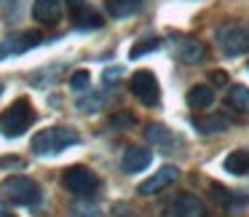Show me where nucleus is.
I'll return each instance as SVG.
<instances>
[{
	"instance_id": "nucleus-11",
	"label": "nucleus",
	"mask_w": 249,
	"mask_h": 217,
	"mask_svg": "<svg viewBox=\"0 0 249 217\" xmlns=\"http://www.w3.org/2000/svg\"><path fill=\"white\" fill-rule=\"evenodd\" d=\"M209 193H212V199L217 201L220 206H247L249 204V196H244V193H238V190H231V188H225V185H220V182H212L209 185Z\"/></svg>"
},
{
	"instance_id": "nucleus-5",
	"label": "nucleus",
	"mask_w": 249,
	"mask_h": 217,
	"mask_svg": "<svg viewBox=\"0 0 249 217\" xmlns=\"http://www.w3.org/2000/svg\"><path fill=\"white\" fill-rule=\"evenodd\" d=\"M217 49L225 56H241L249 51V24H222L214 33Z\"/></svg>"
},
{
	"instance_id": "nucleus-25",
	"label": "nucleus",
	"mask_w": 249,
	"mask_h": 217,
	"mask_svg": "<svg viewBox=\"0 0 249 217\" xmlns=\"http://www.w3.org/2000/svg\"><path fill=\"white\" fill-rule=\"evenodd\" d=\"M113 215H115V217H142L140 212L131 209L129 204H115V206H113Z\"/></svg>"
},
{
	"instance_id": "nucleus-21",
	"label": "nucleus",
	"mask_w": 249,
	"mask_h": 217,
	"mask_svg": "<svg viewBox=\"0 0 249 217\" xmlns=\"http://www.w3.org/2000/svg\"><path fill=\"white\" fill-rule=\"evenodd\" d=\"M158 49H161V40H158V38H147V40H140L137 46H131L129 56H131V59H140V56L150 54V51H158Z\"/></svg>"
},
{
	"instance_id": "nucleus-28",
	"label": "nucleus",
	"mask_w": 249,
	"mask_h": 217,
	"mask_svg": "<svg viewBox=\"0 0 249 217\" xmlns=\"http://www.w3.org/2000/svg\"><path fill=\"white\" fill-rule=\"evenodd\" d=\"M62 3H65L67 8H72V11H78V8H83V3H86V0H62Z\"/></svg>"
},
{
	"instance_id": "nucleus-12",
	"label": "nucleus",
	"mask_w": 249,
	"mask_h": 217,
	"mask_svg": "<svg viewBox=\"0 0 249 217\" xmlns=\"http://www.w3.org/2000/svg\"><path fill=\"white\" fill-rule=\"evenodd\" d=\"M62 0H35L33 3V17L40 24H54L62 17Z\"/></svg>"
},
{
	"instance_id": "nucleus-6",
	"label": "nucleus",
	"mask_w": 249,
	"mask_h": 217,
	"mask_svg": "<svg viewBox=\"0 0 249 217\" xmlns=\"http://www.w3.org/2000/svg\"><path fill=\"white\" fill-rule=\"evenodd\" d=\"M129 89L142 105H147V108H150V105H158V99H161L158 78L153 75L150 70H137L134 75H131V81H129Z\"/></svg>"
},
{
	"instance_id": "nucleus-13",
	"label": "nucleus",
	"mask_w": 249,
	"mask_h": 217,
	"mask_svg": "<svg viewBox=\"0 0 249 217\" xmlns=\"http://www.w3.org/2000/svg\"><path fill=\"white\" fill-rule=\"evenodd\" d=\"M174 54L182 65H198L206 51H204V43H198V40H179L174 46Z\"/></svg>"
},
{
	"instance_id": "nucleus-24",
	"label": "nucleus",
	"mask_w": 249,
	"mask_h": 217,
	"mask_svg": "<svg viewBox=\"0 0 249 217\" xmlns=\"http://www.w3.org/2000/svg\"><path fill=\"white\" fill-rule=\"evenodd\" d=\"M99 108H102V97H99V94H91V97L78 99V110H86V113H97Z\"/></svg>"
},
{
	"instance_id": "nucleus-29",
	"label": "nucleus",
	"mask_w": 249,
	"mask_h": 217,
	"mask_svg": "<svg viewBox=\"0 0 249 217\" xmlns=\"http://www.w3.org/2000/svg\"><path fill=\"white\" fill-rule=\"evenodd\" d=\"M0 217H17V215H11V212H6V209H0Z\"/></svg>"
},
{
	"instance_id": "nucleus-23",
	"label": "nucleus",
	"mask_w": 249,
	"mask_h": 217,
	"mask_svg": "<svg viewBox=\"0 0 249 217\" xmlns=\"http://www.w3.org/2000/svg\"><path fill=\"white\" fill-rule=\"evenodd\" d=\"M89 83H91V75H89L86 70L72 72V78H70V89H72V91H89Z\"/></svg>"
},
{
	"instance_id": "nucleus-9",
	"label": "nucleus",
	"mask_w": 249,
	"mask_h": 217,
	"mask_svg": "<svg viewBox=\"0 0 249 217\" xmlns=\"http://www.w3.org/2000/svg\"><path fill=\"white\" fill-rule=\"evenodd\" d=\"M169 209H172L174 217H209L206 204L193 193H177L169 204Z\"/></svg>"
},
{
	"instance_id": "nucleus-22",
	"label": "nucleus",
	"mask_w": 249,
	"mask_h": 217,
	"mask_svg": "<svg viewBox=\"0 0 249 217\" xmlns=\"http://www.w3.org/2000/svg\"><path fill=\"white\" fill-rule=\"evenodd\" d=\"M70 215H72V217H105L102 212H99L94 204H89L86 199L78 201V204H72V206H70Z\"/></svg>"
},
{
	"instance_id": "nucleus-3",
	"label": "nucleus",
	"mask_w": 249,
	"mask_h": 217,
	"mask_svg": "<svg viewBox=\"0 0 249 217\" xmlns=\"http://www.w3.org/2000/svg\"><path fill=\"white\" fill-rule=\"evenodd\" d=\"M33 124H35V110L30 105V99L24 97L17 99L11 108H6L0 113V131H3V137H11V140L24 134Z\"/></svg>"
},
{
	"instance_id": "nucleus-7",
	"label": "nucleus",
	"mask_w": 249,
	"mask_h": 217,
	"mask_svg": "<svg viewBox=\"0 0 249 217\" xmlns=\"http://www.w3.org/2000/svg\"><path fill=\"white\" fill-rule=\"evenodd\" d=\"M43 43V33L38 30H24L19 35H11L0 43V59H6V56H14V54H24V51L35 49V46Z\"/></svg>"
},
{
	"instance_id": "nucleus-26",
	"label": "nucleus",
	"mask_w": 249,
	"mask_h": 217,
	"mask_svg": "<svg viewBox=\"0 0 249 217\" xmlns=\"http://www.w3.org/2000/svg\"><path fill=\"white\" fill-rule=\"evenodd\" d=\"M131 124H134V115H129V113H121L110 121V126H131Z\"/></svg>"
},
{
	"instance_id": "nucleus-18",
	"label": "nucleus",
	"mask_w": 249,
	"mask_h": 217,
	"mask_svg": "<svg viewBox=\"0 0 249 217\" xmlns=\"http://www.w3.org/2000/svg\"><path fill=\"white\" fill-rule=\"evenodd\" d=\"M225 172L228 174H236V177H244V174H249V150H233L228 153L225 158Z\"/></svg>"
},
{
	"instance_id": "nucleus-17",
	"label": "nucleus",
	"mask_w": 249,
	"mask_h": 217,
	"mask_svg": "<svg viewBox=\"0 0 249 217\" xmlns=\"http://www.w3.org/2000/svg\"><path fill=\"white\" fill-rule=\"evenodd\" d=\"M145 137H147V142L163 147V153H169L174 145H177V137H174L172 131L166 129V126H161V124H150V126L145 129Z\"/></svg>"
},
{
	"instance_id": "nucleus-30",
	"label": "nucleus",
	"mask_w": 249,
	"mask_h": 217,
	"mask_svg": "<svg viewBox=\"0 0 249 217\" xmlns=\"http://www.w3.org/2000/svg\"><path fill=\"white\" fill-rule=\"evenodd\" d=\"M0 94H3V83H0Z\"/></svg>"
},
{
	"instance_id": "nucleus-15",
	"label": "nucleus",
	"mask_w": 249,
	"mask_h": 217,
	"mask_svg": "<svg viewBox=\"0 0 249 217\" xmlns=\"http://www.w3.org/2000/svg\"><path fill=\"white\" fill-rule=\"evenodd\" d=\"M190 124L201 134H220V131L231 129V118H225V115H201V118H193Z\"/></svg>"
},
{
	"instance_id": "nucleus-19",
	"label": "nucleus",
	"mask_w": 249,
	"mask_h": 217,
	"mask_svg": "<svg viewBox=\"0 0 249 217\" xmlns=\"http://www.w3.org/2000/svg\"><path fill=\"white\" fill-rule=\"evenodd\" d=\"M72 22H75L78 30H99L105 24V19L99 17L97 11H89V8H78L72 11Z\"/></svg>"
},
{
	"instance_id": "nucleus-1",
	"label": "nucleus",
	"mask_w": 249,
	"mask_h": 217,
	"mask_svg": "<svg viewBox=\"0 0 249 217\" xmlns=\"http://www.w3.org/2000/svg\"><path fill=\"white\" fill-rule=\"evenodd\" d=\"M78 142H81V134L72 126H49V129H40L33 137V153L51 158V156H59L67 147L78 145Z\"/></svg>"
},
{
	"instance_id": "nucleus-2",
	"label": "nucleus",
	"mask_w": 249,
	"mask_h": 217,
	"mask_svg": "<svg viewBox=\"0 0 249 217\" xmlns=\"http://www.w3.org/2000/svg\"><path fill=\"white\" fill-rule=\"evenodd\" d=\"M0 196L17 206H35L40 201V185L27 174H11L0 182Z\"/></svg>"
},
{
	"instance_id": "nucleus-27",
	"label": "nucleus",
	"mask_w": 249,
	"mask_h": 217,
	"mask_svg": "<svg viewBox=\"0 0 249 217\" xmlns=\"http://www.w3.org/2000/svg\"><path fill=\"white\" fill-rule=\"evenodd\" d=\"M212 83H217V86H225V83H228V75H225V72H220V70L212 72Z\"/></svg>"
},
{
	"instance_id": "nucleus-20",
	"label": "nucleus",
	"mask_w": 249,
	"mask_h": 217,
	"mask_svg": "<svg viewBox=\"0 0 249 217\" xmlns=\"http://www.w3.org/2000/svg\"><path fill=\"white\" fill-rule=\"evenodd\" d=\"M228 105L238 113H249V89L247 86H231L228 91Z\"/></svg>"
},
{
	"instance_id": "nucleus-14",
	"label": "nucleus",
	"mask_w": 249,
	"mask_h": 217,
	"mask_svg": "<svg viewBox=\"0 0 249 217\" xmlns=\"http://www.w3.org/2000/svg\"><path fill=\"white\" fill-rule=\"evenodd\" d=\"M142 6H145V0H105V11H107V17H113V19L134 17Z\"/></svg>"
},
{
	"instance_id": "nucleus-8",
	"label": "nucleus",
	"mask_w": 249,
	"mask_h": 217,
	"mask_svg": "<svg viewBox=\"0 0 249 217\" xmlns=\"http://www.w3.org/2000/svg\"><path fill=\"white\" fill-rule=\"evenodd\" d=\"M177 177H179L177 166H172V163H169V166H161L158 172H153L145 182H140L137 193L140 196H156V193H161L163 188H169L172 182H177Z\"/></svg>"
},
{
	"instance_id": "nucleus-16",
	"label": "nucleus",
	"mask_w": 249,
	"mask_h": 217,
	"mask_svg": "<svg viewBox=\"0 0 249 217\" xmlns=\"http://www.w3.org/2000/svg\"><path fill=\"white\" fill-rule=\"evenodd\" d=\"M214 105V89L206 86V83H196L188 91V108L193 110H206Z\"/></svg>"
},
{
	"instance_id": "nucleus-10",
	"label": "nucleus",
	"mask_w": 249,
	"mask_h": 217,
	"mask_svg": "<svg viewBox=\"0 0 249 217\" xmlns=\"http://www.w3.org/2000/svg\"><path fill=\"white\" fill-rule=\"evenodd\" d=\"M153 163V153L147 150V147H126L124 158H121V169H124L126 174H137V172H145L147 166Z\"/></svg>"
},
{
	"instance_id": "nucleus-4",
	"label": "nucleus",
	"mask_w": 249,
	"mask_h": 217,
	"mask_svg": "<svg viewBox=\"0 0 249 217\" xmlns=\"http://www.w3.org/2000/svg\"><path fill=\"white\" fill-rule=\"evenodd\" d=\"M62 185H65L72 196H78V199L91 201L94 196L99 193V188H102V180L86 166H70L62 174Z\"/></svg>"
}]
</instances>
